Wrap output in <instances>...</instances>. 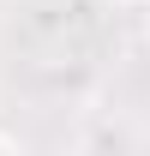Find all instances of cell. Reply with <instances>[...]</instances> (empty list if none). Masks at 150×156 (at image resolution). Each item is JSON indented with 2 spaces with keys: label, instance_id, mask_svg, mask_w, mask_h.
Listing matches in <instances>:
<instances>
[{
  "label": "cell",
  "instance_id": "cell-1",
  "mask_svg": "<svg viewBox=\"0 0 150 156\" xmlns=\"http://www.w3.org/2000/svg\"><path fill=\"white\" fill-rule=\"evenodd\" d=\"M0 156H18V144H12V138H6V132H0Z\"/></svg>",
  "mask_w": 150,
  "mask_h": 156
},
{
  "label": "cell",
  "instance_id": "cell-3",
  "mask_svg": "<svg viewBox=\"0 0 150 156\" xmlns=\"http://www.w3.org/2000/svg\"><path fill=\"white\" fill-rule=\"evenodd\" d=\"M144 24H150V0H144Z\"/></svg>",
  "mask_w": 150,
  "mask_h": 156
},
{
  "label": "cell",
  "instance_id": "cell-2",
  "mask_svg": "<svg viewBox=\"0 0 150 156\" xmlns=\"http://www.w3.org/2000/svg\"><path fill=\"white\" fill-rule=\"evenodd\" d=\"M114 6H144V0H114Z\"/></svg>",
  "mask_w": 150,
  "mask_h": 156
}]
</instances>
